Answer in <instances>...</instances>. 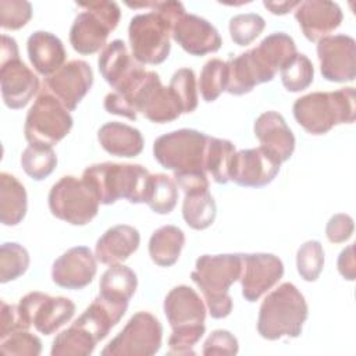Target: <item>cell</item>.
<instances>
[{"instance_id": "obj_36", "label": "cell", "mask_w": 356, "mask_h": 356, "mask_svg": "<svg viewBox=\"0 0 356 356\" xmlns=\"http://www.w3.org/2000/svg\"><path fill=\"white\" fill-rule=\"evenodd\" d=\"M22 170L35 181L47 178L57 165V156L51 146L29 143L21 154Z\"/></svg>"}, {"instance_id": "obj_51", "label": "cell", "mask_w": 356, "mask_h": 356, "mask_svg": "<svg viewBox=\"0 0 356 356\" xmlns=\"http://www.w3.org/2000/svg\"><path fill=\"white\" fill-rule=\"evenodd\" d=\"M300 1H263V6L275 15L288 14L291 10L296 8Z\"/></svg>"}, {"instance_id": "obj_23", "label": "cell", "mask_w": 356, "mask_h": 356, "mask_svg": "<svg viewBox=\"0 0 356 356\" xmlns=\"http://www.w3.org/2000/svg\"><path fill=\"white\" fill-rule=\"evenodd\" d=\"M164 314L172 330L199 328L204 327L206 306L195 289L178 285L164 299Z\"/></svg>"}, {"instance_id": "obj_48", "label": "cell", "mask_w": 356, "mask_h": 356, "mask_svg": "<svg viewBox=\"0 0 356 356\" xmlns=\"http://www.w3.org/2000/svg\"><path fill=\"white\" fill-rule=\"evenodd\" d=\"M174 179L177 185L184 191V193L209 189V179L206 171L174 172Z\"/></svg>"}, {"instance_id": "obj_28", "label": "cell", "mask_w": 356, "mask_h": 356, "mask_svg": "<svg viewBox=\"0 0 356 356\" xmlns=\"http://www.w3.org/2000/svg\"><path fill=\"white\" fill-rule=\"evenodd\" d=\"M100 146L117 157H135L143 150V136L139 129L111 121L100 127L97 132Z\"/></svg>"}, {"instance_id": "obj_20", "label": "cell", "mask_w": 356, "mask_h": 356, "mask_svg": "<svg viewBox=\"0 0 356 356\" xmlns=\"http://www.w3.org/2000/svg\"><path fill=\"white\" fill-rule=\"evenodd\" d=\"M172 39L189 54L204 56L217 51L221 44L218 31L204 18L195 14H182L171 29Z\"/></svg>"}, {"instance_id": "obj_15", "label": "cell", "mask_w": 356, "mask_h": 356, "mask_svg": "<svg viewBox=\"0 0 356 356\" xmlns=\"http://www.w3.org/2000/svg\"><path fill=\"white\" fill-rule=\"evenodd\" d=\"M93 71L83 60H71L56 72L44 78V90L56 96L61 104L72 111L90 90Z\"/></svg>"}, {"instance_id": "obj_38", "label": "cell", "mask_w": 356, "mask_h": 356, "mask_svg": "<svg viewBox=\"0 0 356 356\" xmlns=\"http://www.w3.org/2000/svg\"><path fill=\"white\" fill-rule=\"evenodd\" d=\"M29 267L28 250L17 242H4L0 248V282L21 277Z\"/></svg>"}, {"instance_id": "obj_12", "label": "cell", "mask_w": 356, "mask_h": 356, "mask_svg": "<svg viewBox=\"0 0 356 356\" xmlns=\"http://www.w3.org/2000/svg\"><path fill=\"white\" fill-rule=\"evenodd\" d=\"M97 64L104 81L135 108L134 95L142 85L147 71L129 54L127 44L120 39L110 42L102 50Z\"/></svg>"}, {"instance_id": "obj_35", "label": "cell", "mask_w": 356, "mask_h": 356, "mask_svg": "<svg viewBox=\"0 0 356 356\" xmlns=\"http://www.w3.org/2000/svg\"><path fill=\"white\" fill-rule=\"evenodd\" d=\"M97 341L83 328L72 325L61 331L53 341L51 356H88L95 350Z\"/></svg>"}, {"instance_id": "obj_26", "label": "cell", "mask_w": 356, "mask_h": 356, "mask_svg": "<svg viewBox=\"0 0 356 356\" xmlns=\"http://www.w3.org/2000/svg\"><path fill=\"white\" fill-rule=\"evenodd\" d=\"M127 307V303L114 302L97 295L90 306L74 321V324L86 330L99 342L108 335L114 325H117L125 314Z\"/></svg>"}, {"instance_id": "obj_37", "label": "cell", "mask_w": 356, "mask_h": 356, "mask_svg": "<svg viewBox=\"0 0 356 356\" xmlns=\"http://www.w3.org/2000/svg\"><path fill=\"white\" fill-rule=\"evenodd\" d=\"M281 81L286 90L300 92L307 89L314 78V67L312 61L305 56L296 53L288 60L280 70Z\"/></svg>"}, {"instance_id": "obj_6", "label": "cell", "mask_w": 356, "mask_h": 356, "mask_svg": "<svg viewBox=\"0 0 356 356\" xmlns=\"http://www.w3.org/2000/svg\"><path fill=\"white\" fill-rule=\"evenodd\" d=\"M85 11L79 13L70 29V42L75 51L88 56L99 51L114 31L121 18L120 6L115 1L76 3Z\"/></svg>"}, {"instance_id": "obj_4", "label": "cell", "mask_w": 356, "mask_h": 356, "mask_svg": "<svg viewBox=\"0 0 356 356\" xmlns=\"http://www.w3.org/2000/svg\"><path fill=\"white\" fill-rule=\"evenodd\" d=\"M307 314L305 296L293 284L284 282L264 298L259 310L257 331L268 341L282 337L298 338Z\"/></svg>"}, {"instance_id": "obj_27", "label": "cell", "mask_w": 356, "mask_h": 356, "mask_svg": "<svg viewBox=\"0 0 356 356\" xmlns=\"http://www.w3.org/2000/svg\"><path fill=\"white\" fill-rule=\"evenodd\" d=\"M28 57L40 75L49 76L65 63V49L63 42L46 31L33 32L26 42Z\"/></svg>"}, {"instance_id": "obj_14", "label": "cell", "mask_w": 356, "mask_h": 356, "mask_svg": "<svg viewBox=\"0 0 356 356\" xmlns=\"http://www.w3.org/2000/svg\"><path fill=\"white\" fill-rule=\"evenodd\" d=\"M317 57L323 78L331 82H350L356 76V42L339 33L317 42Z\"/></svg>"}, {"instance_id": "obj_9", "label": "cell", "mask_w": 356, "mask_h": 356, "mask_svg": "<svg viewBox=\"0 0 356 356\" xmlns=\"http://www.w3.org/2000/svg\"><path fill=\"white\" fill-rule=\"evenodd\" d=\"M99 199L89 185L81 178L65 175L49 192L51 214L72 225H85L99 211Z\"/></svg>"}, {"instance_id": "obj_43", "label": "cell", "mask_w": 356, "mask_h": 356, "mask_svg": "<svg viewBox=\"0 0 356 356\" xmlns=\"http://www.w3.org/2000/svg\"><path fill=\"white\" fill-rule=\"evenodd\" d=\"M42 352L40 339L29 330H18L1 338L0 353L6 356H38Z\"/></svg>"}, {"instance_id": "obj_39", "label": "cell", "mask_w": 356, "mask_h": 356, "mask_svg": "<svg viewBox=\"0 0 356 356\" xmlns=\"http://www.w3.org/2000/svg\"><path fill=\"white\" fill-rule=\"evenodd\" d=\"M227 85V65L220 58L209 60L202 71L199 79V90L204 102L211 103L225 90Z\"/></svg>"}, {"instance_id": "obj_18", "label": "cell", "mask_w": 356, "mask_h": 356, "mask_svg": "<svg viewBox=\"0 0 356 356\" xmlns=\"http://www.w3.org/2000/svg\"><path fill=\"white\" fill-rule=\"evenodd\" d=\"M1 97L7 107H25L39 90V78L19 58V54L0 57Z\"/></svg>"}, {"instance_id": "obj_16", "label": "cell", "mask_w": 356, "mask_h": 356, "mask_svg": "<svg viewBox=\"0 0 356 356\" xmlns=\"http://www.w3.org/2000/svg\"><path fill=\"white\" fill-rule=\"evenodd\" d=\"M284 275L281 259L271 253H242L241 285L242 296L248 302L259 300Z\"/></svg>"}, {"instance_id": "obj_1", "label": "cell", "mask_w": 356, "mask_h": 356, "mask_svg": "<svg viewBox=\"0 0 356 356\" xmlns=\"http://www.w3.org/2000/svg\"><path fill=\"white\" fill-rule=\"evenodd\" d=\"M241 273L242 253L203 254L196 260L191 278L202 291L213 318H224L231 313L232 298L228 289L239 281Z\"/></svg>"}, {"instance_id": "obj_2", "label": "cell", "mask_w": 356, "mask_h": 356, "mask_svg": "<svg viewBox=\"0 0 356 356\" xmlns=\"http://www.w3.org/2000/svg\"><path fill=\"white\" fill-rule=\"evenodd\" d=\"M150 172L140 164L99 163L85 168L82 179L95 192L102 204H113L118 199L129 203H145Z\"/></svg>"}, {"instance_id": "obj_3", "label": "cell", "mask_w": 356, "mask_h": 356, "mask_svg": "<svg viewBox=\"0 0 356 356\" xmlns=\"http://www.w3.org/2000/svg\"><path fill=\"white\" fill-rule=\"evenodd\" d=\"M293 117L312 135L327 134L332 127L350 124L356 117L355 88L313 92L293 103Z\"/></svg>"}, {"instance_id": "obj_31", "label": "cell", "mask_w": 356, "mask_h": 356, "mask_svg": "<svg viewBox=\"0 0 356 356\" xmlns=\"http://www.w3.org/2000/svg\"><path fill=\"white\" fill-rule=\"evenodd\" d=\"M136 286L138 278L135 271L124 264H115L110 266V268H107L102 275L99 295L110 300L128 305L136 291Z\"/></svg>"}, {"instance_id": "obj_7", "label": "cell", "mask_w": 356, "mask_h": 356, "mask_svg": "<svg viewBox=\"0 0 356 356\" xmlns=\"http://www.w3.org/2000/svg\"><path fill=\"white\" fill-rule=\"evenodd\" d=\"M207 138L196 129H177L154 140L153 156L161 167L174 172L204 171Z\"/></svg>"}, {"instance_id": "obj_32", "label": "cell", "mask_w": 356, "mask_h": 356, "mask_svg": "<svg viewBox=\"0 0 356 356\" xmlns=\"http://www.w3.org/2000/svg\"><path fill=\"white\" fill-rule=\"evenodd\" d=\"M235 156V145L228 139L207 138L204 153V171L211 174L217 184L231 181V167Z\"/></svg>"}, {"instance_id": "obj_5", "label": "cell", "mask_w": 356, "mask_h": 356, "mask_svg": "<svg viewBox=\"0 0 356 356\" xmlns=\"http://www.w3.org/2000/svg\"><path fill=\"white\" fill-rule=\"evenodd\" d=\"M296 54L293 39L285 32L266 36L256 47L235 57V64L245 82L254 88L270 82L278 70Z\"/></svg>"}, {"instance_id": "obj_21", "label": "cell", "mask_w": 356, "mask_h": 356, "mask_svg": "<svg viewBox=\"0 0 356 356\" xmlns=\"http://www.w3.org/2000/svg\"><path fill=\"white\" fill-rule=\"evenodd\" d=\"M97 271L96 256L86 246H75L54 260L53 282L67 289H82L89 285Z\"/></svg>"}, {"instance_id": "obj_19", "label": "cell", "mask_w": 356, "mask_h": 356, "mask_svg": "<svg viewBox=\"0 0 356 356\" xmlns=\"http://www.w3.org/2000/svg\"><path fill=\"white\" fill-rule=\"evenodd\" d=\"M281 161L266 147L243 149L235 152L231 181L239 186L260 188L270 184L278 174Z\"/></svg>"}, {"instance_id": "obj_11", "label": "cell", "mask_w": 356, "mask_h": 356, "mask_svg": "<svg viewBox=\"0 0 356 356\" xmlns=\"http://www.w3.org/2000/svg\"><path fill=\"white\" fill-rule=\"evenodd\" d=\"M163 327L149 312H138L102 350V356H150L159 352Z\"/></svg>"}, {"instance_id": "obj_22", "label": "cell", "mask_w": 356, "mask_h": 356, "mask_svg": "<svg viewBox=\"0 0 356 356\" xmlns=\"http://www.w3.org/2000/svg\"><path fill=\"white\" fill-rule=\"evenodd\" d=\"M295 18L310 42H318L328 36L342 22L341 7L328 0H307L300 1L295 8Z\"/></svg>"}, {"instance_id": "obj_46", "label": "cell", "mask_w": 356, "mask_h": 356, "mask_svg": "<svg viewBox=\"0 0 356 356\" xmlns=\"http://www.w3.org/2000/svg\"><path fill=\"white\" fill-rule=\"evenodd\" d=\"M353 228V218L348 214L338 213L328 220L325 227V235L330 242L342 243L352 236Z\"/></svg>"}, {"instance_id": "obj_25", "label": "cell", "mask_w": 356, "mask_h": 356, "mask_svg": "<svg viewBox=\"0 0 356 356\" xmlns=\"http://www.w3.org/2000/svg\"><path fill=\"white\" fill-rule=\"evenodd\" d=\"M140 243L139 231L131 225L120 224L108 228L96 242L95 256L107 266H115L125 261Z\"/></svg>"}, {"instance_id": "obj_40", "label": "cell", "mask_w": 356, "mask_h": 356, "mask_svg": "<svg viewBox=\"0 0 356 356\" xmlns=\"http://www.w3.org/2000/svg\"><path fill=\"white\" fill-rule=\"evenodd\" d=\"M170 90L175 96L182 114H188L197 107V88L196 75L191 68H181L174 72L170 85Z\"/></svg>"}, {"instance_id": "obj_41", "label": "cell", "mask_w": 356, "mask_h": 356, "mask_svg": "<svg viewBox=\"0 0 356 356\" xmlns=\"http://www.w3.org/2000/svg\"><path fill=\"white\" fill-rule=\"evenodd\" d=\"M324 266V250L318 241H307L296 252V268L299 275L309 282L318 278Z\"/></svg>"}, {"instance_id": "obj_33", "label": "cell", "mask_w": 356, "mask_h": 356, "mask_svg": "<svg viewBox=\"0 0 356 356\" xmlns=\"http://www.w3.org/2000/svg\"><path fill=\"white\" fill-rule=\"evenodd\" d=\"M217 214V207L213 196L207 191H196L185 193L182 202V217L193 229L209 228Z\"/></svg>"}, {"instance_id": "obj_17", "label": "cell", "mask_w": 356, "mask_h": 356, "mask_svg": "<svg viewBox=\"0 0 356 356\" xmlns=\"http://www.w3.org/2000/svg\"><path fill=\"white\" fill-rule=\"evenodd\" d=\"M136 113L147 120L164 124L177 120L182 111L168 86H163L160 76L154 71H147L142 85L134 95Z\"/></svg>"}, {"instance_id": "obj_47", "label": "cell", "mask_w": 356, "mask_h": 356, "mask_svg": "<svg viewBox=\"0 0 356 356\" xmlns=\"http://www.w3.org/2000/svg\"><path fill=\"white\" fill-rule=\"evenodd\" d=\"M29 324L22 317L19 307L14 305H8L1 300V328H0V338L18 331V330H29Z\"/></svg>"}, {"instance_id": "obj_49", "label": "cell", "mask_w": 356, "mask_h": 356, "mask_svg": "<svg viewBox=\"0 0 356 356\" xmlns=\"http://www.w3.org/2000/svg\"><path fill=\"white\" fill-rule=\"evenodd\" d=\"M104 108L110 114H117L121 117H127L128 120L135 121L138 117L134 106L118 92H110L104 97Z\"/></svg>"}, {"instance_id": "obj_45", "label": "cell", "mask_w": 356, "mask_h": 356, "mask_svg": "<svg viewBox=\"0 0 356 356\" xmlns=\"http://www.w3.org/2000/svg\"><path fill=\"white\" fill-rule=\"evenodd\" d=\"M238 339L227 330H216L203 343L202 353L204 356L211 355H236Z\"/></svg>"}, {"instance_id": "obj_44", "label": "cell", "mask_w": 356, "mask_h": 356, "mask_svg": "<svg viewBox=\"0 0 356 356\" xmlns=\"http://www.w3.org/2000/svg\"><path fill=\"white\" fill-rule=\"evenodd\" d=\"M32 17V4L25 0L0 1V25L4 29L15 31L28 24Z\"/></svg>"}, {"instance_id": "obj_13", "label": "cell", "mask_w": 356, "mask_h": 356, "mask_svg": "<svg viewBox=\"0 0 356 356\" xmlns=\"http://www.w3.org/2000/svg\"><path fill=\"white\" fill-rule=\"evenodd\" d=\"M19 312L29 325L40 334L50 335L71 320L75 305L64 296H50L43 292H29L18 303Z\"/></svg>"}, {"instance_id": "obj_34", "label": "cell", "mask_w": 356, "mask_h": 356, "mask_svg": "<svg viewBox=\"0 0 356 356\" xmlns=\"http://www.w3.org/2000/svg\"><path fill=\"white\" fill-rule=\"evenodd\" d=\"M178 200V185L165 174H150L145 203L157 214H168Z\"/></svg>"}, {"instance_id": "obj_24", "label": "cell", "mask_w": 356, "mask_h": 356, "mask_svg": "<svg viewBox=\"0 0 356 356\" xmlns=\"http://www.w3.org/2000/svg\"><path fill=\"white\" fill-rule=\"evenodd\" d=\"M254 135L281 163L291 159L295 150V136L284 117L277 111H266L254 121Z\"/></svg>"}, {"instance_id": "obj_29", "label": "cell", "mask_w": 356, "mask_h": 356, "mask_svg": "<svg viewBox=\"0 0 356 356\" xmlns=\"http://www.w3.org/2000/svg\"><path fill=\"white\" fill-rule=\"evenodd\" d=\"M28 209V197L24 185L11 174H0V221L3 225L19 224Z\"/></svg>"}, {"instance_id": "obj_10", "label": "cell", "mask_w": 356, "mask_h": 356, "mask_svg": "<svg viewBox=\"0 0 356 356\" xmlns=\"http://www.w3.org/2000/svg\"><path fill=\"white\" fill-rule=\"evenodd\" d=\"M72 128V117L61 102L50 92L43 90L29 108L24 134L29 143L53 146Z\"/></svg>"}, {"instance_id": "obj_50", "label": "cell", "mask_w": 356, "mask_h": 356, "mask_svg": "<svg viewBox=\"0 0 356 356\" xmlns=\"http://www.w3.org/2000/svg\"><path fill=\"white\" fill-rule=\"evenodd\" d=\"M353 245L346 246L338 257V271L339 274L348 280V281H353L356 277V267H355V253H353Z\"/></svg>"}, {"instance_id": "obj_30", "label": "cell", "mask_w": 356, "mask_h": 356, "mask_svg": "<svg viewBox=\"0 0 356 356\" xmlns=\"http://www.w3.org/2000/svg\"><path fill=\"white\" fill-rule=\"evenodd\" d=\"M185 243V234L175 225H163L156 229L149 241V256L160 267L177 263Z\"/></svg>"}, {"instance_id": "obj_8", "label": "cell", "mask_w": 356, "mask_h": 356, "mask_svg": "<svg viewBox=\"0 0 356 356\" xmlns=\"http://www.w3.org/2000/svg\"><path fill=\"white\" fill-rule=\"evenodd\" d=\"M172 22L157 11L135 15L128 26L132 57L139 64H161L170 54Z\"/></svg>"}, {"instance_id": "obj_42", "label": "cell", "mask_w": 356, "mask_h": 356, "mask_svg": "<svg viewBox=\"0 0 356 356\" xmlns=\"http://www.w3.org/2000/svg\"><path fill=\"white\" fill-rule=\"evenodd\" d=\"M264 26L266 21L259 14H238L229 19V35L238 46H248L263 32Z\"/></svg>"}]
</instances>
